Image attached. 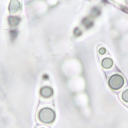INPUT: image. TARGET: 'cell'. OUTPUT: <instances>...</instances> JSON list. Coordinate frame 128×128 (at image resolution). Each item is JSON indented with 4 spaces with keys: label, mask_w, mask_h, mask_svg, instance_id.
<instances>
[{
    "label": "cell",
    "mask_w": 128,
    "mask_h": 128,
    "mask_svg": "<svg viewBox=\"0 0 128 128\" xmlns=\"http://www.w3.org/2000/svg\"><path fill=\"white\" fill-rule=\"evenodd\" d=\"M75 31L76 33H74L75 34L76 33V35H80V33H81V32H80V30H79V29H76L75 30Z\"/></svg>",
    "instance_id": "10"
},
{
    "label": "cell",
    "mask_w": 128,
    "mask_h": 128,
    "mask_svg": "<svg viewBox=\"0 0 128 128\" xmlns=\"http://www.w3.org/2000/svg\"><path fill=\"white\" fill-rule=\"evenodd\" d=\"M40 94L44 98L48 99L50 98L53 95L54 90L50 87L44 86L41 88L40 90Z\"/></svg>",
    "instance_id": "3"
},
{
    "label": "cell",
    "mask_w": 128,
    "mask_h": 128,
    "mask_svg": "<svg viewBox=\"0 0 128 128\" xmlns=\"http://www.w3.org/2000/svg\"><path fill=\"white\" fill-rule=\"evenodd\" d=\"M39 119L42 122L50 124L54 122L56 118V113L53 109L50 108H42L38 113Z\"/></svg>",
    "instance_id": "1"
},
{
    "label": "cell",
    "mask_w": 128,
    "mask_h": 128,
    "mask_svg": "<svg viewBox=\"0 0 128 128\" xmlns=\"http://www.w3.org/2000/svg\"><path fill=\"white\" fill-rule=\"evenodd\" d=\"M106 52V50L104 48H100V49L98 50V52L100 53V54L103 55L104 53H105Z\"/></svg>",
    "instance_id": "9"
},
{
    "label": "cell",
    "mask_w": 128,
    "mask_h": 128,
    "mask_svg": "<svg viewBox=\"0 0 128 128\" xmlns=\"http://www.w3.org/2000/svg\"><path fill=\"white\" fill-rule=\"evenodd\" d=\"M20 21V19L17 17L10 16L8 18V23L11 26L14 27L18 25Z\"/></svg>",
    "instance_id": "5"
},
{
    "label": "cell",
    "mask_w": 128,
    "mask_h": 128,
    "mask_svg": "<svg viewBox=\"0 0 128 128\" xmlns=\"http://www.w3.org/2000/svg\"></svg>",
    "instance_id": "11"
},
{
    "label": "cell",
    "mask_w": 128,
    "mask_h": 128,
    "mask_svg": "<svg viewBox=\"0 0 128 128\" xmlns=\"http://www.w3.org/2000/svg\"><path fill=\"white\" fill-rule=\"evenodd\" d=\"M20 7V3L16 1H11L9 6V9L10 12L14 13L18 11Z\"/></svg>",
    "instance_id": "4"
},
{
    "label": "cell",
    "mask_w": 128,
    "mask_h": 128,
    "mask_svg": "<svg viewBox=\"0 0 128 128\" xmlns=\"http://www.w3.org/2000/svg\"><path fill=\"white\" fill-rule=\"evenodd\" d=\"M10 34L12 39H14L17 36L18 32L16 30H12L10 32Z\"/></svg>",
    "instance_id": "8"
},
{
    "label": "cell",
    "mask_w": 128,
    "mask_h": 128,
    "mask_svg": "<svg viewBox=\"0 0 128 128\" xmlns=\"http://www.w3.org/2000/svg\"><path fill=\"white\" fill-rule=\"evenodd\" d=\"M122 97L124 102L128 103V89L124 91L122 95Z\"/></svg>",
    "instance_id": "7"
},
{
    "label": "cell",
    "mask_w": 128,
    "mask_h": 128,
    "mask_svg": "<svg viewBox=\"0 0 128 128\" xmlns=\"http://www.w3.org/2000/svg\"><path fill=\"white\" fill-rule=\"evenodd\" d=\"M113 62L112 59L109 58H106L102 60V66L105 69H109L112 66Z\"/></svg>",
    "instance_id": "6"
},
{
    "label": "cell",
    "mask_w": 128,
    "mask_h": 128,
    "mask_svg": "<svg viewBox=\"0 0 128 128\" xmlns=\"http://www.w3.org/2000/svg\"><path fill=\"white\" fill-rule=\"evenodd\" d=\"M124 80L123 77L119 74H115L110 77L108 80V85L111 89L118 90L123 86Z\"/></svg>",
    "instance_id": "2"
}]
</instances>
